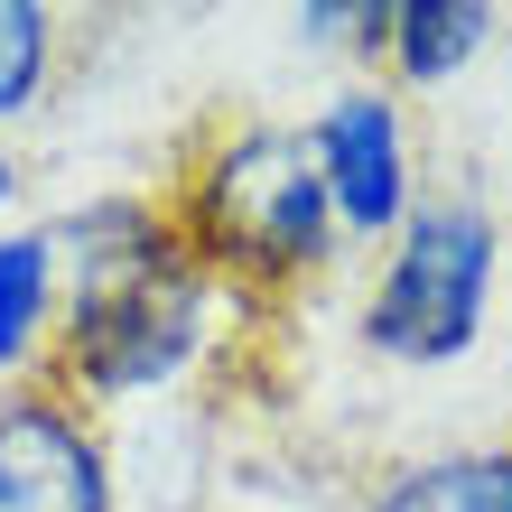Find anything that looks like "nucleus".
Returning a JSON list of instances; mask_svg holds the SVG:
<instances>
[{
	"label": "nucleus",
	"instance_id": "nucleus-10",
	"mask_svg": "<svg viewBox=\"0 0 512 512\" xmlns=\"http://www.w3.org/2000/svg\"><path fill=\"white\" fill-rule=\"evenodd\" d=\"M0 196H10V168H0Z\"/></svg>",
	"mask_w": 512,
	"mask_h": 512
},
{
	"label": "nucleus",
	"instance_id": "nucleus-6",
	"mask_svg": "<svg viewBox=\"0 0 512 512\" xmlns=\"http://www.w3.org/2000/svg\"><path fill=\"white\" fill-rule=\"evenodd\" d=\"M373 512H512V447H466V457H429L401 485H382Z\"/></svg>",
	"mask_w": 512,
	"mask_h": 512
},
{
	"label": "nucleus",
	"instance_id": "nucleus-2",
	"mask_svg": "<svg viewBox=\"0 0 512 512\" xmlns=\"http://www.w3.org/2000/svg\"><path fill=\"white\" fill-rule=\"evenodd\" d=\"M326 215H336V196H326L308 131L252 122L196 159V177L177 187L168 233L187 243V261L205 280L224 270L243 289H289L326 261Z\"/></svg>",
	"mask_w": 512,
	"mask_h": 512
},
{
	"label": "nucleus",
	"instance_id": "nucleus-8",
	"mask_svg": "<svg viewBox=\"0 0 512 512\" xmlns=\"http://www.w3.org/2000/svg\"><path fill=\"white\" fill-rule=\"evenodd\" d=\"M47 289H56V243L47 233H10L0 243V364H19L47 326Z\"/></svg>",
	"mask_w": 512,
	"mask_h": 512
},
{
	"label": "nucleus",
	"instance_id": "nucleus-1",
	"mask_svg": "<svg viewBox=\"0 0 512 512\" xmlns=\"http://www.w3.org/2000/svg\"><path fill=\"white\" fill-rule=\"evenodd\" d=\"M75 261V308H66V382L84 391H149L205 345V270L168 233V215L112 196L66 233H47Z\"/></svg>",
	"mask_w": 512,
	"mask_h": 512
},
{
	"label": "nucleus",
	"instance_id": "nucleus-9",
	"mask_svg": "<svg viewBox=\"0 0 512 512\" xmlns=\"http://www.w3.org/2000/svg\"><path fill=\"white\" fill-rule=\"evenodd\" d=\"M47 56H56V19L38 0H0V122L47 84Z\"/></svg>",
	"mask_w": 512,
	"mask_h": 512
},
{
	"label": "nucleus",
	"instance_id": "nucleus-5",
	"mask_svg": "<svg viewBox=\"0 0 512 512\" xmlns=\"http://www.w3.org/2000/svg\"><path fill=\"white\" fill-rule=\"evenodd\" d=\"M317 168H326V196H336V215L354 233H382V224H401V205H410V159H401V122H391V103L382 94H345V103H326L317 112Z\"/></svg>",
	"mask_w": 512,
	"mask_h": 512
},
{
	"label": "nucleus",
	"instance_id": "nucleus-3",
	"mask_svg": "<svg viewBox=\"0 0 512 512\" xmlns=\"http://www.w3.org/2000/svg\"><path fill=\"white\" fill-rule=\"evenodd\" d=\"M494 298V224L485 205H419L401 224V252H391L364 336L391 364H447V354L475 345Z\"/></svg>",
	"mask_w": 512,
	"mask_h": 512
},
{
	"label": "nucleus",
	"instance_id": "nucleus-7",
	"mask_svg": "<svg viewBox=\"0 0 512 512\" xmlns=\"http://www.w3.org/2000/svg\"><path fill=\"white\" fill-rule=\"evenodd\" d=\"M485 28H494L485 0H401L391 28H382V47H391V66H401V75L438 84V75H457L466 56L485 47Z\"/></svg>",
	"mask_w": 512,
	"mask_h": 512
},
{
	"label": "nucleus",
	"instance_id": "nucleus-4",
	"mask_svg": "<svg viewBox=\"0 0 512 512\" xmlns=\"http://www.w3.org/2000/svg\"><path fill=\"white\" fill-rule=\"evenodd\" d=\"M0 512H112L103 438L66 410V391L0 401Z\"/></svg>",
	"mask_w": 512,
	"mask_h": 512
}]
</instances>
